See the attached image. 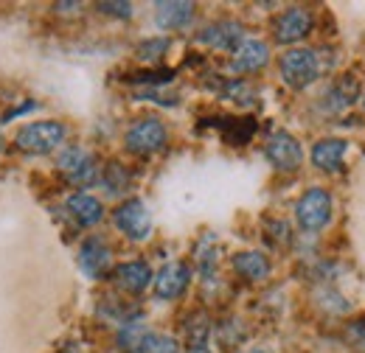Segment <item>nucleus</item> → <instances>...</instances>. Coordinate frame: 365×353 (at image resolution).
Listing matches in <instances>:
<instances>
[{
    "label": "nucleus",
    "mask_w": 365,
    "mask_h": 353,
    "mask_svg": "<svg viewBox=\"0 0 365 353\" xmlns=\"http://www.w3.org/2000/svg\"><path fill=\"white\" fill-rule=\"evenodd\" d=\"M194 17V3H182V0H172V3H158L155 6V23L163 31H178L185 28Z\"/></svg>",
    "instance_id": "2eb2a0df"
},
{
    "label": "nucleus",
    "mask_w": 365,
    "mask_h": 353,
    "mask_svg": "<svg viewBox=\"0 0 365 353\" xmlns=\"http://www.w3.org/2000/svg\"><path fill=\"white\" fill-rule=\"evenodd\" d=\"M98 11L113 17H133V3H98Z\"/></svg>",
    "instance_id": "b1692460"
},
{
    "label": "nucleus",
    "mask_w": 365,
    "mask_h": 353,
    "mask_svg": "<svg viewBox=\"0 0 365 353\" xmlns=\"http://www.w3.org/2000/svg\"><path fill=\"white\" fill-rule=\"evenodd\" d=\"M346 149H349V143L340 140V137L318 140L315 149H312V163H315V169H320V172H340V169H343Z\"/></svg>",
    "instance_id": "dca6fc26"
},
{
    "label": "nucleus",
    "mask_w": 365,
    "mask_h": 353,
    "mask_svg": "<svg viewBox=\"0 0 365 353\" xmlns=\"http://www.w3.org/2000/svg\"><path fill=\"white\" fill-rule=\"evenodd\" d=\"M56 169L62 172V176L71 182V185H93L98 179V163L88 149L82 146H65L59 154H56Z\"/></svg>",
    "instance_id": "7ed1b4c3"
},
{
    "label": "nucleus",
    "mask_w": 365,
    "mask_h": 353,
    "mask_svg": "<svg viewBox=\"0 0 365 353\" xmlns=\"http://www.w3.org/2000/svg\"><path fill=\"white\" fill-rule=\"evenodd\" d=\"M270 59V48L262 40H242L233 51V59H230V68L236 73H256L267 65Z\"/></svg>",
    "instance_id": "9b49d317"
},
{
    "label": "nucleus",
    "mask_w": 365,
    "mask_h": 353,
    "mask_svg": "<svg viewBox=\"0 0 365 353\" xmlns=\"http://www.w3.org/2000/svg\"><path fill=\"white\" fill-rule=\"evenodd\" d=\"M138 353H180V345L175 337H166V334H146Z\"/></svg>",
    "instance_id": "412c9836"
},
{
    "label": "nucleus",
    "mask_w": 365,
    "mask_h": 353,
    "mask_svg": "<svg viewBox=\"0 0 365 353\" xmlns=\"http://www.w3.org/2000/svg\"><path fill=\"white\" fill-rule=\"evenodd\" d=\"M152 283H155V295L160 297V300H175V297H180L182 292L188 289V283H191V269L180 261H175V264H166L155 278H152Z\"/></svg>",
    "instance_id": "1a4fd4ad"
},
{
    "label": "nucleus",
    "mask_w": 365,
    "mask_h": 353,
    "mask_svg": "<svg viewBox=\"0 0 365 353\" xmlns=\"http://www.w3.org/2000/svg\"><path fill=\"white\" fill-rule=\"evenodd\" d=\"M65 208H68V214L79 221L82 227H96L98 221L104 219V205H101L96 196L85 194V191L71 194L68 202H65Z\"/></svg>",
    "instance_id": "4468645a"
},
{
    "label": "nucleus",
    "mask_w": 365,
    "mask_h": 353,
    "mask_svg": "<svg viewBox=\"0 0 365 353\" xmlns=\"http://www.w3.org/2000/svg\"><path fill=\"white\" fill-rule=\"evenodd\" d=\"M315 26V17L309 9H301V6H292L287 9L273 26V34L275 40L281 45H292V43H301Z\"/></svg>",
    "instance_id": "0eeeda50"
},
{
    "label": "nucleus",
    "mask_w": 365,
    "mask_h": 353,
    "mask_svg": "<svg viewBox=\"0 0 365 353\" xmlns=\"http://www.w3.org/2000/svg\"><path fill=\"white\" fill-rule=\"evenodd\" d=\"M113 221H115V227H118L127 238H133V241H143V238H149V233H152L149 208H146L140 199H127V202H121V205L113 211Z\"/></svg>",
    "instance_id": "423d86ee"
},
{
    "label": "nucleus",
    "mask_w": 365,
    "mask_h": 353,
    "mask_svg": "<svg viewBox=\"0 0 365 353\" xmlns=\"http://www.w3.org/2000/svg\"><path fill=\"white\" fill-rule=\"evenodd\" d=\"M264 154L278 172H295L304 163V149L289 132H275L264 146Z\"/></svg>",
    "instance_id": "6e6552de"
},
{
    "label": "nucleus",
    "mask_w": 365,
    "mask_h": 353,
    "mask_svg": "<svg viewBox=\"0 0 365 353\" xmlns=\"http://www.w3.org/2000/svg\"><path fill=\"white\" fill-rule=\"evenodd\" d=\"M62 140H65V124H59V121L26 124L14 137L17 149H23L29 154H51V152H56V146H62Z\"/></svg>",
    "instance_id": "f03ea898"
},
{
    "label": "nucleus",
    "mask_w": 365,
    "mask_h": 353,
    "mask_svg": "<svg viewBox=\"0 0 365 353\" xmlns=\"http://www.w3.org/2000/svg\"><path fill=\"white\" fill-rule=\"evenodd\" d=\"M242 40H245V28H242V23H233V20H220L214 26L202 28L197 37V43L217 48V51H236V45Z\"/></svg>",
    "instance_id": "f8f14e48"
},
{
    "label": "nucleus",
    "mask_w": 365,
    "mask_h": 353,
    "mask_svg": "<svg viewBox=\"0 0 365 353\" xmlns=\"http://www.w3.org/2000/svg\"><path fill=\"white\" fill-rule=\"evenodd\" d=\"M166 48H169V40H166V37H160V40H146V43H140V48H138V56H140V59H158V56L166 53Z\"/></svg>",
    "instance_id": "4be33fe9"
},
{
    "label": "nucleus",
    "mask_w": 365,
    "mask_h": 353,
    "mask_svg": "<svg viewBox=\"0 0 365 353\" xmlns=\"http://www.w3.org/2000/svg\"><path fill=\"white\" fill-rule=\"evenodd\" d=\"M188 353H214V351H211L208 345H191V348H188Z\"/></svg>",
    "instance_id": "a878e982"
},
{
    "label": "nucleus",
    "mask_w": 365,
    "mask_h": 353,
    "mask_svg": "<svg viewBox=\"0 0 365 353\" xmlns=\"http://www.w3.org/2000/svg\"><path fill=\"white\" fill-rule=\"evenodd\" d=\"M233 269L247 280H264L270 275V261L262 253H239L233 255Z\"/></svg>",
    "instance_id": "a211bd4d"
},
{
    "label": "nucleus",
    "mask_w": 365,
    "mask_h": 353,
    "mask_svg": "<svg viewBox=\"0 0 365 353\" xmlns=\"http://www.w3.org/2000/svg\"><path fill=\"white\" fill-rule=\"evenodd\" d=\"M0 152H3V137H0Z\"/></svg>",
    "instance_id": "bb28decb"
},
{
    "label": "nucleus",
    "mask_w": 365,
    "mask_h": 353,
    "mask_svg": "<svg viewBox=\"0 0 365 353\" xmlns=\"http://www.w3.org/2000/svg\"><path fill=\"white\" fill-rule=\"evenodd\" d=\"M34 107H37L34 101H26L23 107H17V110H9V112L3 115V121H11V118H17V115H23V112H29V110H34Z\"/></svg>",
    "instance_id": "393cba45"
},
{
    "label": "nucleus",
    "mask_w": 365,
    "mask_h": 353,
    "mask_svg": "<svg viewBox=\"0 0 365 353\" xmlns=\"http://www.w3.org/2000/svg\"><path fill=\"white\" fill-rule=\"evenodd\" d=\"M247 353H264V351H247Z\"/></svg>",
    "instance_id": "cd10ccee"
},
{
    "label": "nucleus",
    "mask_w": 365,
    "mask_h": 353,
    "mask_svg": "<svg viewBox=\"0 0 365 353\" xmlns=\"http://www.w3.org/2000/svg\"><path fill=\"white\" fill-rule=\"evenodd\" d=\"M113 280H115L118 289H124L130 295H138V292H143L152 283V269H149L146 261H127V264L115 266Z\"/></svg>",
    "instance_id": "ddd939ff"
},
{
    "label": "nucleus",
    "mask_w": 365,
    "mask_h": 353,
    "mask_svg": "<svg viewBox=\"0 0 365 353\" xmlns=\"http://www.w3.org/2000/svg\"><path fill=\"white\" fill-rule=\"evenodd\" d=\"M175 76V70H143V73H133L130 82H140V85H163Z\"/></svg>",
    "instance_id": "5701e85b"
},
{
    "label": "nucleus",
    "mask_w": 365,
    "mask_h": 353,
    "mask_svg": "<svg viewBox=\"0 0 365 353\" xmlns=\"http://www.w3.org/2000/svg\"><path fill=\"white\" fill-rule=\"evenodd\" d=\"M278 68H281L284 85L292 90L309 88L320 76V59L312 48H289V51L281 56Z\"/></svg>",
    "instance_id": "f257e3e1"
},
{
    "label": "nucleus",
    "mask_w": 365,
    "mask_h": 353,
    "mask_svg": "<svg viewBox=\"0 0 365 353\" xmlns=\"http://www.w3.org/2000/svg\"><path fill=\"white\" fill-rule=\"evenodd\" d=\"M357 98H360V82H357L354 76H340L331 88L326 90V95H323V110L340 112V110L351 107Z\"/></svg>",
    "instance_id": "f3484780"
},
{
    "label": "nucleus",
    "mask_w": 365,
    "mask_h": 353,
    "mask_svg": "<svg viewBox=\"0 0 365 353\" xmlns=\"http://www.w3.org/2000/svg\"><path fill=\"white\" fill-rule=\"evenodd\" d=\"M101 185L107 188L110 196H121V194L130 188V172H127L121 163H110V166L101 172Z\"/></svg>",
    "instance_id": "6ab92c4d"
},
{
    "label": "nucleus",
    "mask_w": 365,
    "mask_h": 353,
    "mask_svg": "<svg viewBox=\"0 0 365 353\" xmlns=\"http://www.w3.org/2000/svg\"><path fill=\"white\" fill-rule=\"evenodd\" d=\"M295 219L298 224L307 230V233H318L323 230L329 219H331V196H329V191H323V188H309L301 199H298V205H295Z\"/></svg>",
    "instance_id": "39448f33"
},
{
    "label": "nucleus",
    "mask_w": 365,
    "mask_h": 353,
    "mask_svg": "<svg viewBox=\"0 0 365 353\" xmlns=\"http://www.w3.org/2000/svg\"><path fill=\"white\" fill-rule=\"evenodd\" d=\"M166 140H169L166 124L160 118H155V115L135 121L124 135V143H127V149L133 154H155V152H160L166 146Z\"/></svg>",
    "instance_id": "20e7f679"
},
{
    "label": "nucleus",
    "mask_w": 365,
    "mask_h": 353,
    "mask_svg": "<svg viewBox=\"0 0 365 353\" xmlns=\"http://www.w3.org/2000/svg\"><path fill=\"white\" fill-rule=\"evenodd\" d=\"M146 334H149V331H146L143 320H127V322H121L118 345H121L127 353H138V348H140V342H143Z\"/></svg>",
    "instance_id": "aec40b11"
},
{
    "label": "nucleus",
    "mask_w": 365,
    "mask_h": 353,
    "mask_svg": "<svg viewBox=\"0 0 365 353\" xmlns=\"http://www.w3.org/2000/svg\"><path fill=\"white\" fill-rule=\"evenodd\" d=\"M113 264V250L107 247V241L91 236L82 247H79V269L88 275V278H101Z\"/></svg>",
    "instance_id": "9d476101"
}]
</instances>
